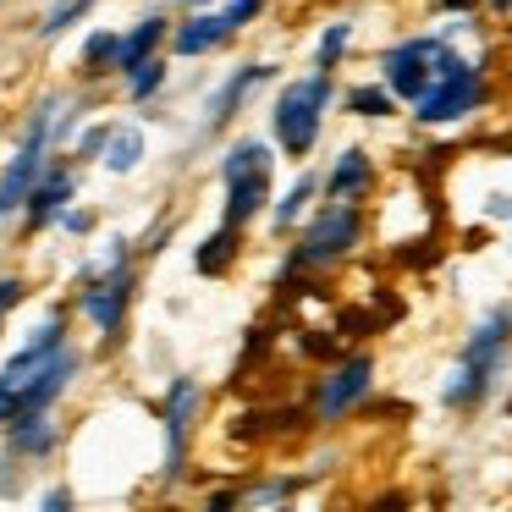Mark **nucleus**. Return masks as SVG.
Returning <instances> with one entry per match:
<instances>
[{"mask_svg":"<svg viewBox=\"0 0 512 512\" xmlns=\"http://www.w3.org/2000/svg\"><path fill=\"white\" fill-rule=\"evenodd\" d=\"M72 171L67 166H45V177L34 182V193H28V226H50V221H61V210L72 204Z\"/></svg>","mask_w":512,"mask_h":512,"instance_id":"4468645a","label":"nucleus"},{"mask_svg":"<svg viewBox=\"0 0 512 512\" xmlns=\"http://www.w3.org/2000/svg\"><path fill=\"white\" fill-rule=\"evenodd\" d=\"M347 50H353V23H347V17H336V23L320 34V45H314V67L336 72V67H342Z\"/></svg>","mask_w":512,"mask_h":512,"instance_id":"aec40b11","label":"nucleus"},{"mask_svg":"<svg viewBox=\"0 0 512 512\" xmlns=\"http://www.w3.org/2000/svg\"><path fill=\"white\" fill-rule=\"evenodd\" d=\"M358 243H364V210H358V199H331L309 215V226H303L298 248L287 254V270H281V276L331 270V265H342Z\"/></svg>","mask_w":512,"mask_h":512,"instance_id":"7ed1b4c3","label":"nucleus"},{"mask_svg":"<svg viewBox=\"0 0 512 512\" xmlns=\"http://www.w3.org/2000/svg\"><path fill=\"white\" fill-rule=\"evenodd\" d=\"M6 430H12V452L17 457H45L50 446H56V424L45 419V408H39V413H17Z\"/></svg>","mask_w":512,"mask_h":512,"instance_id":"a211bd4d","label":"nucleus"},{"mask_svg":"<svg viewBox=\"0 0 512 512\" xmlns=\"http://www.w3.org/2000/svg\"><path fill=\"white\" fill-rule=\"evenodd\" d=\"M292 490H298V485H292V479H270V485L248 490V501H254V507H259V501H281V496H292Z\"/></svg>","mask_w":512,"mask_h":512,"instance_id":"393cba45","label":"nucleus"},{"mask_svg":"<svg viewBox=\"0 0 512 512\" xmlns=\"http://www.w3.org/2000/svg\"><path fill=\"white\" fill-rule=\"evenodd\" d=\"M61 226H67V232H89V215H83V210H61Z\"/></svg>","mask_w":512,"mask_h":512,"instance_id":"cd10ccee","label":"nucleus"},{"mask_svg":"<svg viewBox=\"0 0 512 512\" xmlns=\"http://www.w3.org/2000/svg\"><path fill=\"white\" fill-rule=\"evenodd\" d=\"M199 386H193L188 375H177L171 380V391H166V408H160V419H166V441H171V474H177V463H182V441H188V424H193V413H199Z\"/></svg>","mask_w":512,"mask_h":512,"instance_id":"ddd939ff","label":"nucleus"},{"mask_svg":"<svg viewBox=\"0 0 512 512\" xmlns=\"http://www.w3.org/2000/svg\"><path fill=\"white\" fill-rule=\"evenodd\" d=\"M23 298H28V287H23V281H17V276H0V320H6V314H12Z\"/></svg>","mask_w":512,"mask_h":512,"instance_id":"b1692460","label":"nucleus"},{"mask_svg":"<svg viewBox=\"0 0 512 512\" xmlns=\"http://www.w3.org/2000/svg\"><path fill=\"white\" fill-rule=\"evenodd\" d=\"M270 78H276V67H270V61H248V67H237L232 78L210 94V105H204V127H226L248 100H254V89H265Z\"/></svg>","mask_w":512,"mask_h":512,"instance_id":"9d476101","label":"nucleus"},{"mask_svg":"<svg viewBox=\"0 0 512 512\" xmlns=\"http://www.w3.org/2000/svg\"><path fill=\"white\" fill-rule=\"evenodd\" d=\"M270 144H259V138H237L232 149H226V160H221V182H226V210H221V221H232V226H248V221H259L265 215V204H270Z\"/></svg>","mask_w":512,"mask_h":512,"instance_id":"39448f33","label":"nucleus"},{"mask_svg":"<svg viewBox=\"0 0 512 512\" xmlns=\"http://www.w3.org/2000/svg\"><path fill=\"white\" fill-rule=\"evenodd\" d=\"M369 391H375V358L369 353H353V358H342V364H331L320 375V386H314V424H325V430L342 424Z\"/></svg>","mask_w":512,"mask_h":512,"instance_id":"6e6552de","label":"nucleus"},{"mask_svg":"<svg viewBox=\"0 0 512 512\" xmlns=\"http://www.w3.org/2000/svg\"><path fill=\"white\" fill-rule=\"evenodd\" d=\"M237 232H243V226L221 221V232H210V237L199 243V254H193V270H199V276H226V265L237 259Z\"/></svg>","mask_w":512,"mask_h":512,"instance_id":"6ab92c4d","label":"nucleus"},{"mask_svg":"<svg viewBox=\"0 0 512 512\" xmlns=\"http://www.w3.org/2000/svg\"><path fill=\"white\" fill-rule=\"evenodd\" d=\"M160 89H166V61L160 56H149L144 67L127 72V100H155Z\"/></svg>","mask_w":512,"mask_h":512,"instance_id":"412c9836","label":"nucleus"},{"mask_svg":"<svg viewBox=\"0 0 512 512\" xmlns=\"http://www.w3.org/2000/svg\"><path fill=\"white\" fill-rule=\"evenodd\" d=\"M116 45H122V34H111V28H105V34H94L89 45H83V72H89V78H100V72H111V61H116Z\"/></svg>","mask_w":512,"mask_h":512,"instance_id":"5701e85b","label":"nucleus"},{"mask_svg":"<svg viewBox=\"0 0 512 512\" xmlns=\"http://www.w3.org/2000/svg\"><path fill=\"white\" fill-rule=\"evenodd\" d=\"M446 17H468V12H479V0H435Z\"/></svg>","mask_w":512,"mask_h":512,"instance_id":"bb28decb","label":"nucleus"},{"mask_svg":"<svg viewBox=\"0 0 512 512\" xmlns=\"http://www.w3.org/2000/svg\"><path fill=\"white\" fill-rule=\"evenodd\" d=\"M320 188H325V182L314 177V171H303V177L292 182V188L281 193L276 204H270V221H276V232H292V226L309 215V204H314V193H320Z\"/></svg>","mask_w":512,"mask_h":512,"instance_id":"f3484780","label":"nucleus"},{"mask_svg":"<svg viewBox=\"0 0 512 512\" xmlns=\"http://www.w3.org/2000/svg\"><path fill=\"white\" fill-rule=\"evenodd\" d=\"M336 105V72L314 67L303 78H292L287 89L276 94V111H270V133H276V149L287 160H309L314 144L325 133V111Z\"/></svg>","mask_w":512,"mask_h":512,"instance_id":"f03ea898","label":"nucleus"},{"mask_svg":"<svg viewBox=\"0 0 512 512\" xmlns=\"http://www.w3.org/2000/svg\"><path fill=\"white\" fill-rule=\"evenodd\" d=\"M83 314L94 320V331L105 336V342H116V331H122L127 320V303H133V270L127 265H105L89 276V292H83Z\"/></svg>","mask_w":512,"mask_h":512,"instance_id":"1a4fd4ad","label":"nucleus"},{"mask_svg":"<svg viewBox=\"0 0 512 512\" xmlns=\"http://www.w3.org/2000/svg\"><path fill=\"white\" fill-rule=\"evenodd\" d=\"M0 215H6V210H0Z\"/></svg>","mask_w":512,"mask_h":512,"instance_id":"c85d7f7f","label":"nucleus"},{"mask_svg":"<svg viewBox=\"0 0 512 512\" xmlns=\"http://www.w3.org/2000/svg\"><path fill=\"white\" fill-rule=\"evenodd\" d=\"M342 105H347V116H358V122H391V116H402V100L380 78L353 83V89L342 94Z\"/></svg>","mask_w":512,"mask_h":512,"instance_id":"2eb2a0df","label":"nucleus"},{"mask_svg":"<svg viewBox=\"0 0 512 512\" xmlns=\"http://www.w3.org/2000/svg\"><path fill=\"white\" fill-rule=\"evenodd\" d=\"M485 100H490L485 67L452 50V56L441 61V72L430 78V89H424L419 100L408 105V111H413V122H419V127H446V122H463V116H474Z\"/></svg>","mask_w":512,"mask_h":512,"instance_id":"20e7f679","label":"nucleus"},{"mask_svg":"<svg viewBox=\"0 0 512 512\" xmlns=\"http://www.w3.org/2000/svg\"><path fill=\"white\" fill-rule=\"evenodd\" d=\"M507 358H512V303H501V309H490L485 320L468 331L463 353H457L452 375H446V386H441V402L452 413H474L479 402L496 391Z\"/></svg>","mask_w":512,"mask_h":512,"instance_id":"f257e3e1","label":"nucleus"},{"mask_svg":"<svg viewBox=\"0 0 512 512\" xmlns=\"http://www.w3.org/2000/svg\"><path fill=\"white\" fill-rule=\"evenodd\" d=\"M259 12H265V0H226L215 12L210 6H188V17L171 28V50H177V56H210V50L232 45Z\"/></svg>","mask_w":512,"mask_h":512,"instance_id":"0eeeda50","label":"nucleus"},{"mask_svg":"<svg viewBox=\"0 0 512 512\" xmlns=\"http://www.w3.org/2000/svg\"><path fill=\"white\" fill-rule=\"evenodd\" d=\"M89 6H94V0H56V6L45 12V23H39V39H61L83 12H89Z\"/></svg>","mask_w":512,"mask_h":512,"instance_id":"4be33fe9","label":"nucleus"},{"mask_svg":"<svg viewBox=\"0 0 512 512\" xmlns=\"http://www.w3.org/2000/svg\"><path fill=\"white\" fill-rule=\"evenodd\" d=\"M138 160H144V127H111V138H105L100 149V166L111 171V177H127V171H138Z\"/></svg>","mask_w":512,"mask_h":512,"instance_id":"dca6fc26","label":"nucleus"},{"mask_svg":"<svg viewBox=\"0 0 512 512\" xmlns=\"http://www.w3.org/2000/svg\"><path fill=\"white\" fill-rule=\"evenodd\" d=\"M375 182H380L375 155H369L364 144H347L342 155L331 160V171H325V199H369Z\"/></svg>","mask_w":512,"mask_h":512,"instance_id":"9b49d317","label":"nucleus"},{"mask_svg":"<svg viewBox=\"0 0 512 512\" xmlns=\"http://www.w3.org/2000/svg\"><path fill=\"white\" fill-rule=\"evenodd\" d=\"M105 138H111V122H100V127H89V133H83V144H78V155L83 160H94L105 149Z\"/></svg>","mask_w":512,"mask_h":512,"instance_id":"a878e982","label":"nucleus"},{"mask_svg":"<svg viewBox=\"0 0 512 512\" xmlns=\"http://www.w3.org/2000/svg\"><path fill=\"white\" fill-rule=\"evenodd\" d=\"M160 39H171V23H166V12H149L144 23H133L122 34V45H116V61H111V72H133V67H144L149 56H160Z\"/></svg>","mask_w":512,"mask_h":512,"instance_id":"f8f14e48","label":"nucleus"},{"mask_svg":"<svg viewBox=\"0 0 512 512\" xmlns=\"http://www.w3.org/2000/svg\"><path fill=\"white\" fill-rule=\"evenodd\" d=\"M446 56H452V39L446 34H408L380 56V83H386L402 105H413L424 89H430V78L441 72Z\"/></svg>","mask_w":512,"mask_h":512,"instance_id":"423d86ee","label":"nucleus"}]
</instances>
